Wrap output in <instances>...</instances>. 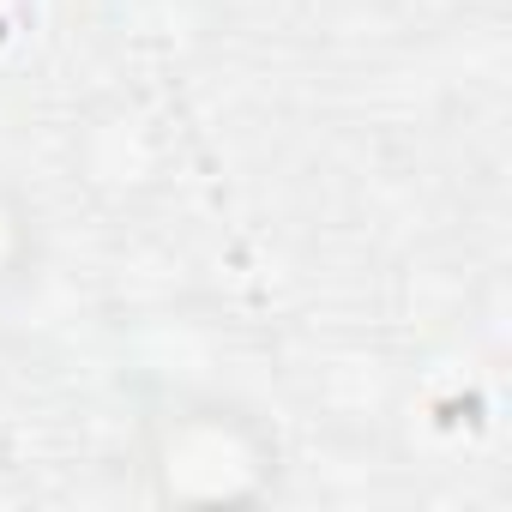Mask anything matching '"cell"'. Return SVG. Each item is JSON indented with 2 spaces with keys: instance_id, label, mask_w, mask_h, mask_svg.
Wrapping results in <instances>:
<instances>
[{
  "instance_id": "obj_1",
  "label": "cell",
  "mask_w": 512,
  "mask_h": 512,
  "mask_svg": "<svg viewBox=\"0 0 512 512\" xmlns=\"http://www.w3.org/2000/svg\"><path fill=\"white\" fill-rule=\"evenodd\" d=\"M133 482L151 506L247 512L284 482V440L260 404L223 386H163L133 422Z\"/></svg>"
},
{
  "instance_id": "obj_2",
  "label": "cell",
  "mask_w": 512,
  "mask_h": 512,
  "mask_svg": "<svg viewBox=\"0 0 512 512\" xmlns=\"http://www.w3.org/2000/svg\"><path fill=\"white\" fill-rule=\"evenodd\" d=\"M169 157H175V139H169L163 115H151L127 91L97 97L73 121V139H67L73 181L103 211H133V205L157 199L169 181Z\"/></svg>"
},
{
  "instance_id": "obj_3",
  "label": "cell",
  "mask_w": 512,
  "mask_h": 512,
  "mask_svg": "<svg viewBox=\"0 0 512 512\" xmlns=\"http://www.w3.org/2000/svg\"><path fill=\"white\" fill-rule=\"evenodd\" d=\"M43 260H49L43 205H37V193L19 175L0 169V308L43 278Z\"/></svg>"
}]
</instances>
